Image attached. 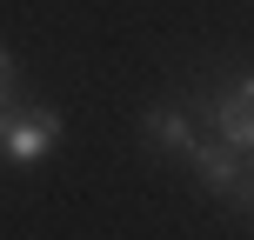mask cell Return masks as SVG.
Listing matches in <instances>:
<instances>
[{
    "label": "cell",
    "instance_id": "cell-1",
    "mask_svg": "<svg viewBox=\"0 0 254 240\" xmlns=\"http://www.w3.org/2000/svg\"><path fill=\"white\" fill-rule=\"evenodd\" d=\"M61 134H67L61 107L20 100V107H7V114H0V160H7V167H34L40 153L61 147Z\"/></svg>",
    "mask_w": 254,
    "mask_h": 240
},
{
    "label": "cell",
    "instance_id": "cell-2",
    "mask_svg": "<svg viewBox=\"0 0 254 240\" xmlns=\"http://www.w3.org/2000/svg\"><path fill=\"white\" fill-rule=\"evenodd\" d=\"M201 134V120L188 114V107H147V114H140V140H147L154 153H188V140Z\"/></svg>",
    "mask_w": 254,
    "mask_h": 240
},
{
    "label": "cell",
    "instance_id": "cell-3",
    "mask_svg": "<svg viewBox=\"0 0 254 240\" xmlns=\"http://www.w3.org/2000/svg\"><path fill=\"white\" fill-rule=\"evenodd\" d=\"M20 100H27V87H20V67H13L7 40H0V114H7V107H20Z\"/></svg>",
    "mask_w": 254,
    "mask_h": 240
}]
</instances>
